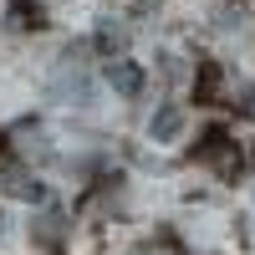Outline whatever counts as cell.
Returning a JSON list of instances; mask_svg holds the SVG:
<instances>
[{
  "label": "cell",
  "mask_w": 255,
  "mask_h": 255,
  "mask_svg": "<svg viewBox=\"0 0 255 255\" xmlns=\"http://www.w3.org/2000/svg\"><path fill=\"white\" fill-rule=\"evenodd\" d=\"M108 82H113V92H123V97H138V92H143V72L133 67V61H113V67H108Z\"/></svg>",
  "instance_id": "cell-1"
},
{
  "label": "cell",
  "mask_w": 255,
  "mask_h": 255,
  "mask_svg": "<svg viewBox=\"0 0 255 255\" xmlns=\"http://www.w3.org/2000/svg\"><path fill=\"white\" fill-rule=\"evenodd\" d=\"M5 189H10L15 199H41V184L26 174V168H5Z\"/></svg>",
  "instance_id": "cell-3"
},
{
  "label": "cell",
  "mask_w": 255,
  "mask_h": 255,
  "mask_svg": "<svg viewBox=\"0 0 255 255\" xmlns=\"http://www.w3.org/2000/svg\"><path fill=\"white\" fill-rule=\"evenodd\" d=\"M179 128H184V113H179V108H163V113L153 118V143H174Z\"/></svg>",
  "instance_id": "cell-2"
}]
</instances>
